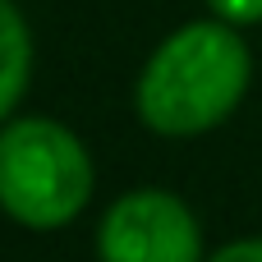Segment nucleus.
Returning <instances> with one entry per match:
<instances>
[{"mask_svg": "<svg viewBox=\"0 0 262 262\" xmlns=\"http://www.w3.org/2000/svg\"><path fill=\"white\" fill-rule=\"evenodd\" d=\"M97 258L101 262H198L203 239L198 221L175 193L138 189L111 203L97 230Z\"/></svg>", "mask_w": 262, "mask_h": 262, "instance_id": "nucleus-3", "label": "nucleus"}, {"mask_svg": "<svg viewBox=\"0 0 262 262\" xmlns=\"http://www.w3.org/2000/svg\"><path fill=\"white\" fill-rule=\"evenodd\" d=\"M249 74L253 60L235 23L203 18L184 23L152 51L134 101L147 129L166 138H193L239 106V97L249 92Z\"/></svg>", "mask_w": 262, "mask_h": 262, "instance_id": "nucleus-1", "label": "nucleus"}, {"mask_svg": "<svg viewBox=\"0 0 262 262\" xmlns=\"http://www.w3.org/2000/svg\"><path fill=\"white\" fill-rule=\"evenodd\" d=\"M212 262H262V239H239V244H226L221 253H212Z\"/></svg>", "mask_w": 262, "mask_h": 262, "instance_id": "nucleus-6", "label": "nucleus"}, {"mask_svg": "<svg viewBox=\"0 0 262 262\" xmlns=\"http://www.w3.org/2000/svg\"><path fill=\"white\" fill-rule=\"evenodd\" d=\"M216 18L244 28V23H262V0H207Z\"/></svg>", "mask_w": 262, "mask_h": 262, "instance_id": "nucleus-5", "label": "nucleus"}, {"mask_svg": "<svg viewBox=\"0 0 262 262\" xmlns=\"http://www.w3.org/2000/svg\"><path fill=\"white\" fill-rule=\"evenodd\" d=\"M32 74V37L14 0H0V120L18 106Z\"/></svg>", "mask_w": 262, "mask_h": 262, "instance_id": "nucleus-4", "label": "nucleus"}, {"mask_svg": "<svg viewBox=\"0 0 262 262\" xmlns=\"http://www.w3.org/2000/svg\"><path fill=\"white\" fill-rule=\"evenodd\" d=\"M92 193V161L83 143L41 115L0 129V207L32 226L55 230L83 212Z\"/></svg>", "mask_w": 262, "mask_h": 262, "instance_id": "nucleus-2", "label": "nucleus"}]
</instances>
